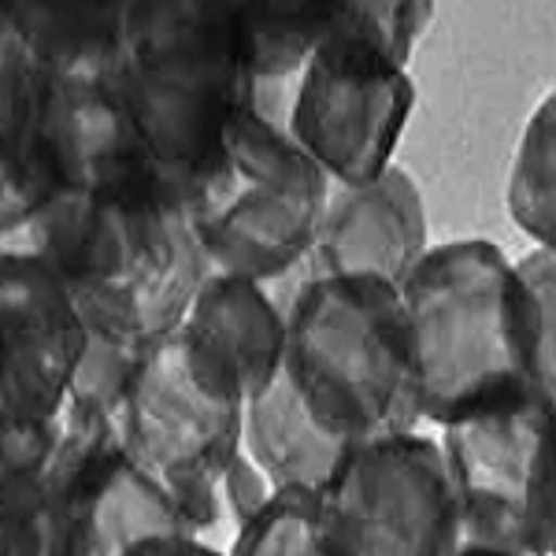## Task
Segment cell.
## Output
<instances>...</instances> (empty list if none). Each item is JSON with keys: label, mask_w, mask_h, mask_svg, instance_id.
<instances>
[{"label": "cell", "mask_w": 556, "mask_h": 556, "mask_svg": "<svg viewBox=\"0 0 556 556\" xmlns=\"http://www.w3.org/2000/svg\"><path fill=\"white\" fill-rule=\"evenodd\" d=\"M178 349L201 379L249 401L282 371L286 312L271 286L208 271L172 327Z\"/></svg>", "instance_id": "obj_12"}, {"label": "cell", "mask_w": 556, "mask_h": 556, "mask_svg": "<svg viewBox=\"0 0 556 556\" xmlns=\"http://www.w3.org/2000/svg\"><path fill=\"white\" fill-rule=\"evenodd\" d=\"M282 312V375L323 430L364 442L424 424L416 342L397 282L308 275Z\"/></svg>", "instance_id": "obj_2"}, {"label": "cell", "mask_w": 556, "mask_h": 556, "mask_svg": "<svg viewBox=\"0 0 556 556\" xmlns=\"http://www.w3.org/2000/svg\"><path fill=\"white\" fill-rule=\"evenodd\" d=\"M319 501L323 556H456L460 501L442 442L419 427L353 442Z\"/></svg>", "instance_id": "obj_6"}, {"label": "cell", "mask_w": 556, "mask_h": 556, "mask_svg": "<svg viewBox=\"0 0 556 556\" xmlns=\"http://www.w3.org/2000/svg\"><path fill=\"white\" fill-rule=\"evenodd\" d=\"M15 41L56 75H101L123 56V0H0Z\"/></svg>", "instance_id": "obj_16"}, {"label": "cell", "mask_w": 556, "mask_h": 556, "mask_svg": "<svg viewBox=\"0 0 556 556\" xmlns=\"http://www.w3.org/2000/svg\"><path fill=\"white\" fill-rule=\"evenodd\" d=\"M83 345L86 323L56 267L0 249V430L64 405Z\"/></svg>", "instance_id": "obj_10"}, {"label": "cell", "mask_w": 556, "mask_h": 556, "mask_svg": "<svg viewBox=\"0 0 556 556\" xmlns=\"http://www.w3.org/2000/svg\"><path fill=\"white\" fill-rule=\"evenodd\" d=\"M508 215L534 245H556V101L545 93L527 119L508 167Z\"/></svg>", "instance_id": "obj_19"}, {"label": "cell", "mask_w": 556, "mask_h": 556, "mask_svg": "<svg viewBox=\"0 0 556 556\" xmlns=\"http://www.w3.org/2000/svg\"><path fill=\"white\" fill-rule=\"evenodd\" d=\"M245 401L193 371L172 330L141 349L115 405L127 450L172 490L193 531L212 534L227 519L219 479L241 445Z\"/></svg>", "instance_id": "obj_7"}, {"label": "cell", "mask_w": 556, "mask_h": 556, "mask_svg": "<svg viewBox=\"0 0 556 556\" xmlns=\"http://www.w3.org/2000/svg\"><path fill=\"white\" fill-rule=\"evenodd\" d=\"M15 45V34H12V26H8V20H4V12H0V56H4L8 49Z\"/></svg>", "instance_id": "obj_23"}, {"label": "cell", "mask_w": 556, "mask_h": 556, "mask_svg": "<svg viewBox=\"0 0 556 556\" xmlns=\"http://www.w3.org/2000/svg\"><path fill=\"white\" fill-rule=\"evenodd\" d=\"M427 208L416 178L390 164L364 186L330 182L316 241L301 264L308 275H379L401 282L430 245Z\"/></svg>", "instance_id": "obj_13"}, {"label": "cell", "mask_w": 556, "mask_h": 556, "mask_svg": "<svg viewBox=\"0 0 556 556\" xmlns=\"http://www.w3.org/2000/svg\"><path fill=\"white\" fill-rule=\"evenodd\" d=\"M327 193L330 178L286 134V123L249 104L230 119L219 156L186 186L178 208L212 271L275 286L301 271Z\"/></svg>", "instance_id": "obj_3"}, {"label": "cell", "mask_w": 556, "mask_h": 556, "mask_svg": "<svg viewBox=\"0 0 556 556\" xmlns=\"http://www.w3.org/2000/svg\"><path fill=\"white\" fill-rule=\"evenodd\" d=\"M353 442L323 430L308 408L298 401L293 386L278 371L241 412V450L260 464V471L282 482H312L319 486Z\"/></svg>", "instance_id": "obj_17"}, {"label": "cell", "mask_w": 556, "mask_h": 556, "mask_svg": "<svg viewBox=\"0 0 556 556\" xmlns=\"http://www.w3.org/2000/svg\"><path fill=\"white\" fill-rule=\"evenodd\" d=\"M412 108L416 83L408 67L312 45L290 83L282 123L330 182L364 186L393 164Z\"/></svg>", "instance_id": "obj_8"}, {"label": "cell", "mask_w": 556, "mask_h": 556, "mask_svg": "<svg viewBox=\"0 0 556 556\" xmlns=\"http://www.w3.org/2000/svg\"><path fill=\"white\" fill-rule=\"evenodd\" d=\"M190 531L172 490L119 438V424L86 456L64 516L60 556H130L156 534ZM208 538V534H204Z\"/></svg>", "instance_id": "obj_14"}, {"label": "cell", "mask_w": 556, "mask_h": 556, "mask_svg": "<svg viewBox=\"0 0 556 556\" xmlns=\"http://www.w3.org/2000/svg\"><path fill=\"white\" fill-rule=\"evenodd\" d=\"M556 397L523 390L442 424V453L460 501L456 556L556 549Z\"/></svg>", "instance_id": "obj_5"}, {"label": "cell", "mask_w": 556, "mask_h": 556, "mask_svg": "<svg viewBox=\"0 0 556 556\" xmlns=\"http://www.w3.org/2000/svg\"><path fill=\"white\" fill-rule=\"evenodd\" d=\"M275 490V482L260 471V464L238 445V453L230 456L227 471L219 479V497H223V513H227L230 527L245 523L249 516L256 513L260 505L267 501V493Z\"/></svg>", "instance_id": "obj_22"}, {"label": "cell", "mask_w": 556, "mask_h": 556, "mask_svg": "<svg viewBox=\"0 0 556 556\" xmlns=\"http://www.w3.org/2000/svg\"><path fill=\"white\" fill-rule=\"evenodd\" d=\"M67 83L75 123L67 182L30 223L0 235V249L56 267L89 334L141 345L182 319L212 267L104 71Z\"/></svg>", "instance_id": "obj_1"}, {"label": "cell", "mask_w": 556, "mask_h": 556, "mask_svg": "<svg viewBox=\"0 0 556 556\" xmlns=\"http://www.w3.org/2000/svg\"><path fill=\"white\" fill-rule=\"evenodd\" d=\"M104 78L175 197L219 156L230 119L256 104V78L241 64H134L119 56Z\"/></svg>", "instance_id": "obj_9"}, {"label": "cell", "mask_w": 556, "mask_h": 556, "mask_svg": "<svg viewBox=\"0 0 556 556\" xmlns=\"http://www.w3.org/2000/svg\"><path fill=\"white\" fill-rule=\"evenodd\" d=\"M513 342L519 371L534 390L556 397V253L534 245L513 260Z\"/></svg>", "instance_id": "obj_18"}, {"label": "cell", "mask_w": 556, "mask_h": 556, "mask_svg": "<svg viewBox=\"0 0 556 556\" xmlns=\"http://www.w3.org/2000/svg\"><path fill=\"white\" fill-rule=\"evenodd\" d=\"M71 86L20 41L0 56V235L30 223L67 182Z\"/></svg>", "instance_id": "obj_11"}, {"label": "cell", "mask_w": 556, "mask_h": 556, "mask_svg": "<svg viewBox=\"0 0 556 556\" xmlns=\"http://www.w3.org/2000/svg\"><path fill=\"white\" fill-rule=\"evenodd\" d=\"M235 556H323V501L312 482H282L245 523L235 527Z\"/></svg>", "instance_id": "obj_20"}, {"label": "cell", "mask_w": 556, "mask_h": 556, "mask_svg": "<svg viewBox=\"0 0 556 556\" xmlns=\"http://www.w3.org/2000/svg\"><path fill=\"white\" fill-rule=\"evenodd\" d=\"M141 349H146V342L130 345V342H115V338H101V334H89L86 330V345L75 364V375H71L67 393L115 412L123 390H127V382H130L134 364H138V356H141Z\"/></svg>", "instance_id": "obj_21"}, {"label": "cell", "mask_w": 556, "mask_h": 556, "mask_svg": "<svg viewBox=\"0 0 556 556\" xmlns=\"http://www.w3.org/2000/svg\"><path fill=\"white\" fill-rule=\"evenodd\" d=\"M119 49L134 64H241L253 71L245 0H123Z\"/></svg>", "instance_id": "obj_15"}, {"label": "cell", "mask_w": 556, "mask_h": 556, "mask_svg": "<svg viewBox=\"0 0 556 556\" xmlns=\"http://www.w3.org/2000/svg\"><path fill=\"white\" fill-rule=\"evenodd\" d=\"M397 293L416 342L424 424L442 427L482 405L534 390L519 371L513 260L501 245L486 238L427 245L397 282Z\"/></svg>", "instance_id": "obj_4"}]
</instances>
